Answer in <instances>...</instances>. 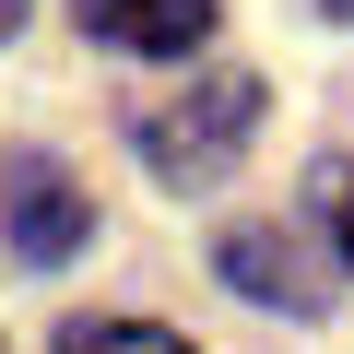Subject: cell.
<instances>
[{
    "label": "cell",
    "instance_id": "cell-1",
    "mask_svg": "<svg viewBox=\"0 0 354 354\" xmlns=\"http://www.w3.org/2000/svg\"><path fill=\"white\" fill-rule=\"evenodd\" d=\"M130 142H142V165L165 177V189H213V177L260 142V83H248V71H213V83H189V95H153V106L130 118Z\"/></svg>",
    "mask_w": 354,
    "mask_h": 354
},
{
    "label": "cell",
    "instance_id": "cell-2",
    "mask_svg": "<svg viewBox=\"0 0 354 354\" xmlns=\"http://www.w3.org/2000/svg\"><path fill=\"white\" fill-rule=\"evenodd\" d=\"M0 236H12V260L59 272V260L95 236V201L71 189V165H48V153H12V165H0Z\"/></svg>",
    "mask_w": 354,
    "mask_h": 354
},
{
    "label": "cell",
    "instance_id": "cell-3",
    "mask_svg": "<svg viewBox=\"0 0 354 354\" xmlns=\"http://www.w3.org/2000/svg\"><path fill=\"white\" fill-rule=\"evenodd\" d=\"M83 12V36L95 48H130V59H189L201 36H213V12L225 0H71Z\"/></svg>",
    "mask_w": 354,
    "mask_h": 354
},
{
    "label": "cell",
    "instance_id": "cell-4",
    "mask_svg": "<svg viewBox=\"0 0 354 354\" xmlns=\"http://www.w3.org/2000/svg\"><path fill=\"white\" fill-rule=\"evenodd\" d=\"M225 283L260 295V307H295V319L319 307V260H307L283 225H236V236H225Z\"/></svg>",
    "mask_w": 354,
    "mask_h": 354
},
{
    "label": "cell",
    "instance_id": "cell-5",
    "mask_svg": "<svg viewBox=\"0 0 354 354\" xmlns=\"http://www.w3.org/2000/svg\"><path fill=\"white\" fill-rule=\"evenodd\" d=\"M59 354H189V342L153 330V319H71V330H59Z\"/></svg>",
    "mask_w": 354,
    "mask_h": 354
},
{
    "label": "cell",
    "instance_id": "cell-6",
    "mask_svg": "<svg viewBox=\"0 0 354 354\" xmlns=\"http://www.w3.org/2000/svg\"><path fill=\"white\" fill-rule=\"evenodd\" d=\"M330 236H342V260H354V177H342V201H330Z\"/></svg>",
    "mask_w": 354,
    "mask_h": 354
},
{
    "label": "cell",
    "instance_id": "cell-7",
    "mask_svg": "<svg viewBox=\"0 0 354 354\" xmlns=\"http://www.w3.org/2000/svg\"><path fill=\"white\" fill-rule=\"evenodd\" d=\"M12 36H24V0H0V48H12Z\"/></svg>",
    "mask_w": 354,
    "mask_h": 354
},
{
    "label": "cell",
    "instance_id": "cell-8",
    "mask_svg": "<svg viewBox=\"0 0 354 354\" xmlns=\"http://www.w3.org/2000/svg\"><path fill=\"white\" fill-rule=\"evenodd\" d=\"M319 12H342V24H354V0H319Z\"/></svg>",
    "mask_w": 354,
    "mask_h": 354
}]
</instances>
